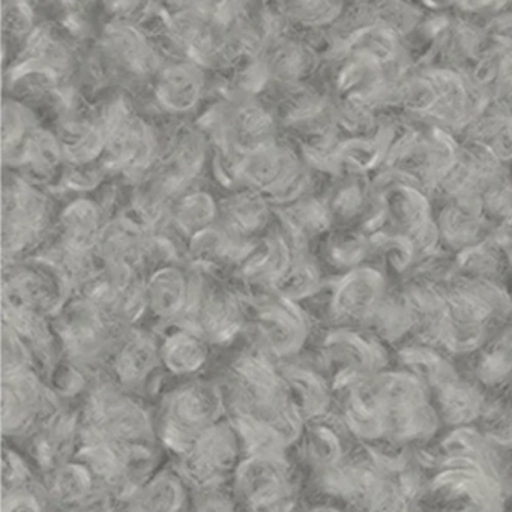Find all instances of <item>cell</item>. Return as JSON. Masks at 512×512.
Wrapping results in <instances>:
<instances>
[{"label": "cell", "instance_id": "cell-27", "mask_svg": "<svg viewBox=\"0 0 512 512\" xmlns=\"http://www.w3.org/2000/svg\"><path fill=\"white\" fill-rule=\"evenodd\" d=\"M388 208L400 223L419 226L428 214V203L424 197L409 187H398L389 191Z\"/></svg>", "mask_w": 512, "mask_h": 512}, {"label": "cell", "instance_id": "cell-19", "mask_svg": "<svg viewBox=\"0 0 512 512\" xmlns=\"http://www.w3.org/2000/svg\"><path fill=\"white\" fill-rule=\"evenodd\" d=\"M64 157L73 166H88L104 154L106 127L104 122H74L59 136Z\"/></svg>", "mask_w": 512, "mask_h": 512}, {"label": "cell", "instance_id": "cell-6", "mask_svg": "<svg viewBox=\"0 0 512 512\" xmlns=\"http://www.w3.org/2000/svg\"><path fill=\"white\" fill-rule=\"evenodd\" d=\"M112 320L86 298L59 310L55 331L59 344L77 362L97 361L112 340Z\"/></svg>", "mask_w": 512, "mask_h": 512}, {"label": "cell", "instance_id": "cell-22", "mask_svg": "<svg viewBox=\"0 0 512 512\" xmlns=\"http://www.w3.org/2000/svg\"><path fill=\"white\" fill-rule=\"evenodd\" d=\"M373 283L365 274L347 277L335 293V313L344 317H359L373 304Z\"/></svg>", "mask_w": 512, "mask_h": 512}, {"label": "cell", "instance_id": "cell-23", "mask_svg": "<svg viewBox=\"0 0 512 512\" xmlns=\"http://www.w3.org/2000/svg\"><path fill=\"white\" fill-rule=\"evenodd\" d=\"M311 53L298 43H283L269 56L268 70L283 82H296L308 73Z\"/></svg>", "mask_w": 512, "mask_h": 512}, {"label": "cell", "instance_id": "cell-21", "mask_svg": "<svg viewBox=\"0 0 512 512\" xmlns=\"http://www.w3.org/2000/svg\"><path fill=\"white\" fill-rule=\"evenodd\" d=\"M280 371L286 380L290 397L301 416L316 415L322 409L323 397L322 385L317 377L296 365H286V367H281Z\"/></svg>", "mask_w": 512, "mask_h": 512}, {"label": "cell", "instance_id": "cell-20", "mask_svg": "<svg viewBox=\"0 0 512 512\" xmlns=\"http://www.w3.org/2000/svg\"><path fill=\"white\" fill-rule=\"evenodd\" d=\"M172 215L179 230L193 238L197 233L214 226L220 215V206L215 203L211 194L196 191L182 197L173 209Z\"/></svg>", "mask_w": 512, "mask_h": 512}, {"label": "cell", "instance_id": "cell-4", "mask_svg": "<svg viewBox=\"0 0 512 512\" xmlns=\"http://www.w3.org/2000/svg\"><path fill=\"white\" fill-rule=\"evenodd\" d=\"M241 461V443L227 419L206 430L184 454L179 455V475L197 490L217 487L224 485L230 475H235Z\"/></svg>", "mask_w": 512, "mask_h": 512}, {"label": "cell", "instance_id": "cell-28", "mask_svg": "<svg viewBox=\"0 0 512 512\" xmlns=\"http://www.w3.org/2000/svg\"><path fill=\"white\" fill-rule=\"evenodd\" d=\"M289 16L296 22L308 26H322L334 22L340 16L341 4L334 2H298L292 4Z\"/></svg>", "mask_w": 512, "mask_h": 512}, {"label": "cell", "instance_id": "cell-24", "mask_svg": "<svg viewBox=\"0 0 512 512\" xmlns=\"http://www.w3.org/2000/svg\"><path fill=\"white\" fill-rule=\"evenodd\" d=\"M32 113L16 101L4 104V160L13 161L29 134L37 128Z\"/></svg>", "mask_w": 512, "mask_h": 512}, {"label": "cell", "instance_id": "cell-5", "mask_svg": "<svg viewBox=\"0 0 512 512\" xmlns=\"http://www.w3.org/2000/svg\"><path fill=\"white\" fill-rule=\"evenodd\" d=\"M50 200L46 194L13 175L4 185V254L17 257L31 250L43 236L50 221Z\"/></svg>", "mask_w": 512, "mask_h": 512}, {"label": "cell", "instance_id": "cell-30", "mask_svg": "<svg viewBox=\"0 0 512 512\" xmlns=\"http://www.w3.org/2000/svg\"><path fill=\"white\" fill-rule=\"evenodd\" d=\"M13 8H7L4 4V28L5 32L13 35L29 34L32 28V17L26 5L11 4Z\"/></svg>", "mask_w": 512, "mask_h": 512}, {"label": "cell", "instance_id": "cell-13", "mask_svg": "<svg viewBox=\"0 0 512 512\" xmlns=\"http://www.w3.org/2000/svg\"><path fill=\"white\" fill-rule=\"evenodd\" d=\"M160 364V346L145 332H131L113 356V371L124 386L145 382Z\"/></svg>", "mask_w": 512, "mask_h": 512}, {"label": "cell", "instance_id": "cell-31", "mask_svg": "<svg viewBox=\"0 0 512 512\" xmlns=\"http://www.w3.org/2000/svg\"><path fill=\"white\" fill-rule=\"evenodd\" d=\"M64 176L65 184L71 190H92V187L98 185L100 172H98V169H92L91 164H88V166H74Z\"/></svg>", "mask_w": 512, "mask_h": 512}, {"label": "cell", "instance_id": "cell-14", "mask_svg": "<svg viewBox=\"0 0 512 512\" xmlns=\"http://www.w3.org/2000/svg\"><path fill=\"white\" fill-rule=\"evenodd\" d=\"M203 89V74L193 64H173L158 71L155 97L173 113H185L196 106Z\"/></svg>", "mask_w": 512, "mask_h": 512}, {"label": "cell", "instance_id": "cell-26", "mask_svg": "<svg viewBox=\"0 0 512 512\" xmlns=\"http://www.w3.org/2000/svg\"><path fill=\"white\" fill-rule=\"evenodd\" d=\"M319 283L316 268L307 260H293L286 274L274 284L275 293L287 301H298L314 292Z\"/></svg>", "mask_w": 512, "mask_h": 512}, {"label": "cell", "instance_id": "cell-1", "mask_svg": "<svg viewBox=\"0 0 512 512\" xmlns=\"http://www.w3.org/2000/svg\"><path fill=\"white\" fill-rule=\"evenodd\" d=\"M230 413L251 416L277 428L289 443L301 434L302 416L296 409L280 368L263 353H242L232 362L226 379Z\"/></svg>", "mask_w": 512, "mask_h": 512}, {"label": "cell", "instance_id": "cell-8", "mask_svg": "<svg viewBox=\"0 0 512 512\" xmlns=\"http://www.w3.org/2000/svg\"><path fill=\"white\" fill-rule=\"evenodd\" d=\"M233 478L236 497L250 511L287 503L290 473L284 455L242 458Z\"/></svg>", "mask_w": 512, "mask_h": 512}, {"label": "cell", "instance_id": "cell-11", "mask_svg": "<svg viewBox=\"0 0 512 512\" xmlns=\"http://www.w3.org/2000/svg\"><path fill=\"white\" fill-rule=\"evenodd\" d=\"M191 298V278L176 266L155 269L146 283L148 310L160 320L185 316Z\"/></svg>", "mask_w": 512, "mask_h": 512}, {"label": "cell", "instance_id": "cell-10", "mask_svg": "<svg viewBox=\"0 0 512 512\" xmlns=\"http://www.w3.org/2000/svg\"><path fill=\"white\" fill-rule=\"evenodd\" d=\"M254 325L266 352L277 358L298 352L307 337V320L302 311L295 302L278 295L256 308Z\"/></svg>", "mask_w": 512, "mask_h": 512}, {"label": "cell", "instance_id": "cell-29", "mask_svg": "<svg viewBox=\"0 0 512 512\" xmlns=\"http://www.w3.org/2000/svg\"><path fill=\"white\" fill-rule=\"evenodd\" d=\"M197 491L199 494L194 500L196 512H241L242 503L236 497L235 491L229 493L224 485Z\"/></svg>", "mask_w": 512, "mask_h": 512}, {"label": "cell", "instance_id": "cell-17", "mask_svg": "<svg viewBox=\"0 0 512 512\" xmlns=\"http://www.w3.org/2000/svg\"><path fill=\"white\" fill-rule=\"evenodd\" d=\"M161 362L170 373L190 376L208 361V341L191 328L170 332L160 346Z\"/></svg>", "mask_w": 512, "mask_h": 512}, {"label": "cell", "instance_id": "cell-9", "mask_svg": "<svg viewBox=\"0 0 512 512\" xmlns=\"http://www.w3.org/2000/svg\"><path fill=\"white\" fill-rule=\"evenodd\" d=\"M58 413L52 391L31 373L4 379L5 434H26L38 430Z\"/></svg>", "mask_w": 512, "mask_h": 512}, {"label": "cell", "instance_id": "cell-18", "mask_svg": "<svg viewBox=\"0 0 512 512\" xmlns=\"http://www.w3.org/2000/svg\"><path fill=\"white\" fill-rule=\"evenodd\" d=\"M64 158L59 137L37 127L29 134L11 163L25 167L34 178L46 181L59 172Z\"/></svg>", "mask_w": 512, "mask_h": 512}, {"label": "cell", "instance_id": "cell-2", "mask_svg": "<svg viewBox=\"0 0 512 512\" xmlns=\"http://www.w3.org/2000/svg\"><path fill=\"white\" fill-rule=\"evenodd\" d=\"M226 398L218 386L187 383L167 395L161 413L160 437L167 448L182 455L206 430L223 421Z\"/></svg>", "mask_w": 512, "mask_h": 512}, {"label": "cell", "instance_id": "cell-15", "mask_svg": "<svg viewBox=\"0 0 512 512\" xmlns=\"http://www.w3.org/2000/svg\"><path fill=\"white\" fill-rule=\"evenodd\" d=\"M220 215L226 229L250 239L268 226V199L259 191L247 188L221 202Z\"/></svg>", "mask_w": 512, "mask_h": 512}, {"label": "cell", "instance_id": "cell-12", "mask_svg": "<svg viewBox=\"0 0 512 512\" xmlns=\"http://www.w3.org/2000/svg\"><path fill=\"white\" fill-rule=\"evenodd\" d=\"M106 226L103 211L97 203L88 199L76 200L59 218L61 247L74 253L91 254L97 251Z\"/></svg>", "mask_w": 512, "mask_h": 512}, {"label": "cell", "instance_id": "cell-16", "mask_svg": "<svg viewBox=\"0 0 512 512\" xmlns=\"http://www.w3.org/2000/svg\"><path fill=\"white\" fill-rule=\"evenodd\" d=\"M106 46L113 58L139 76L158 74V56L146 38L133 26L119 25L110 28L106 35Z\"/></svg>", "mask_w": 512, "mask_h": 512}, {"label": "cell", "instance_id": "cell-7", "mask_svg": "<svg viewBox=\"0 0 512 512\" xmlns=\"http://www.w3.org/2000/svg\"><path fill=\"white\" fill-rule=\"evenodd\" d=\"M194 331L208 343H227L232 340L244 323L241 301L229 289L212 284L206 286L202 278L197 284L191 281V298L187 313Z\"/></svg>", "mask_w": 512, "mask_h": 512}, {"label": "cell", "instance_id": "cell-3", "mask_svg": "<svg viewBox=\"0 0 512 512\" xmlns=\"http://www.w3.org/2000/svg\"><path fill=\"white\" fill-rule=\"evenodd\" d=\"M83 436L125 445H151L154 427L146 410L121 389L101 386L83 413Z\"/></svg>", "mask_w": 512, "mask_h": 512}, {"label": "cell", "instance_id": "cell-25", "mask_svg": "<svg viewBox=\"0 0 512 512\" xmlns=\"http://www.w3.org/2000/svg\"><path fill=\"white\" fill-rule=\"evenodd\" d=\"M473 142L487 149L497 160L512 158V118H488L473 127Z\"/></svg>", "mask_w": 512, "mask_h": 512}]
</instances>
